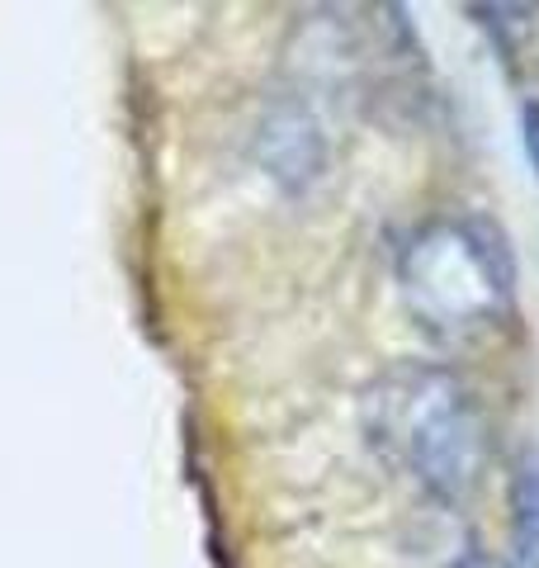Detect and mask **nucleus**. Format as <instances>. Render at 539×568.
Instances as JSON below:
<instances>
[{
    "instance_id": "4",
    "label": "nucleus",
    "mask_w": 539,
    "mask_h": 568,
    "mask_svg": "<svg viewBox=\"0 0 539 568\" xmlns=\"http://www.w3.org/2000/svg\"><path fill=\"white\" fill-rule=\"evenodd\" d=\"M511 507V568H539V450H520L507 488Z\"/></svg>"
},
{
    "instance_id": "6",
    "label": "nucleus",
    "mask_w": 539,
    "mask_h": 568,
    "mask_svg": "<svg viewBox=\"0 0 539 568\" xmlns=\"http://www.w3.org/2000/svg\"><path fill=\"white\" fill-rule=\"evenodd\" d=\"M455 568H511V564L497 559V555H488V549H469V555L455 559Z\"/></svg>"
},
{
    "instance_id": "1",
    "label": "nucleus",
    "mask_w": 539,
    "mask_h": 568,
    "mask_svg": "<svg viewBox=\"0 0 539 568\" xmlns=\"http://www.w3.org/2000/svg\"><path fill=\"white\" fill-rule=\"evenodd\" d=\"M359 426L388 469L411 474L440 503L469 497L492 459L488 413L445 365H398L379 375L359 398Z\"/></svg>"
},
{
    "instance_id": "5",
    "label": "nucleus",
    "mask_w": 539,
    "mask_h": 568,
    "mask_svg": "<svg viewBox=\"0 0 539 568\" xmlns=\"http://www.w3.org/2000/svg\"><path fill=\"white\" fill-rule=\"evenodd\" d=\"M520 148H526L530 166H535V175H539V100H535V95L520 100Z\"/></svg>"
},
{
    "instance_id": "7",
    "label": "nucleus",
    "mask_w": 539,
    "mask_h": 568,
    "mask_svg": "<svg viewBox=\"0 0 539 568\" xmlns=\"http://www.w3.org/2000/svg\"><path fill=\"white\" fill-rule=\"evenodd\" d=\"M535 33H539V24H535Z\"/></svg>"
},
{
    "instance_id": "2",
    "label": "nucleus",
    "mask_w": 539,
    "mask_h": 568,
    "mask_svg": "<svg viewBox=\"0 0 539 568\" xmlns=\"http://www.w3.org/2000/svg\"><path fill=\"white\" fill-rule=\"evenodd\" d=\"M398 294L421 332L469 342L497 327L516 298L507 233L482 213H445L421 223L398 252Z\"/></svg>"
},
{
    "instance_id": "3",
    "label": "nucleus",
    "mask_w": 539,
    "mask_h": 568,
    "mask_svg": "<svg viewBox=\"0 0 539 568\" xmlns=\"http://www.w3.org/2000/svg\"><path fill=\"white\" fill-rule=\"evenodd\" d=\"M327 129H322L308 95L284 91L265 104L256 123V162L279 190L303 194L308 185H317L327 171Z\"/></svg>"
}]
</instances>
